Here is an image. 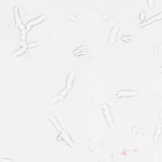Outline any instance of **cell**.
<instances>
[{"instance_id": "cell-1", "label": "cell", "mask_w": 162, "mask_h": 162, "mask_svg": "<svg viewBox=\"0 0 162 162\" xmlns=\"http://www.w3.org/2000/svg\"><path fill=\"white\" fill-rule=\"evenodd\" d=\"M102 114L108 124L110 129L111 130H115L116 129L115 124L114 122L112 109H110V106L106 103L102 104Z\"/></svg>"}, {"instance_id": "cell-2", "label": "cell", "mask_w": 162, "mask_h": 162, "mask_svg": "<svg viewBox=\"0 0 162 162\" xmlns=\"http://www.w3.org/2000/svg\"><path fill=\"white\" fill-rule=\"evenodd\" d=\"M69 90H68L67 89H62V91H60V92H59L56 95L54 96L51 99V103L52 104H55L57 103L58 102L63 100L69 94Z\"/></svg>"}, {"instance_id": "cell-3", "label": "cell", "mask_w": 162, "mask_h": 162, "mask_svg": "<svg viewBox=\"0 0 162 162\" xmlns=\"http://www.w3.org/2000/svg\"><path fill=\"white\" fill-rule=\"evenodd\" d=\"M137 94V91L134 90H120L115 93V97L117 98L122 97H133Z\"/></svg>"}, {"instance_id": "cell-4", "label": "cell", "mask_w": 162, "mask_h": 162, "mask_svg": "<svg viewBox=\"0 0 162 162\" xmlns=\"http://www.w3.org/2000/svg\"><path fill=\"white\" fill-rule=\"evenodd\" d=\"M119 27L117 25L114 26L112 28V31L109 36V41H108V43H107L110 46H112L115 43V42L117 38V34L119 32Z\"/></svg>"}, {"instance_id": "cell-5", "label": "cell", "mask_w": 162, "mask_h": 162, "mask_svg": "<svg viewBox=\"0 0 162 162\" xmlns=\"http://www.w3.org/2000/svg\"><path fill=\"white\" fill-rule=\"evenodd\" d=\"M61 134V136H62V138L63 139V140L66 142L70 147L73 148H75V144L74 143V142L73 141V140L71 139L70 137V134L68 133V132L64 129L63 131L60 133Z\"/></svg>"}, {"instance_id": "cell-6", "label": "cell", "mask_w": 162, "mask_h": 162, "mask_svg": "<svg viewBox=\"0 0 162 162\" xmlns=\"http://www.w3.org/2000/svg\"><path fill=\"white\" fill-rule=\"evenodd\" d=\"M45 15H41L39 17H37L36 19H34L31 21H29L25 27V29L27 31H29L30 29H31V27L35 25H37L38 24H39L40 22H42L44 19H45Z\"/></svg>"}, {"instance_id": "cell-7", "label": "cell", "mask_w": 162, "mask_h": 162, "mask_svg": "<svg viewBox=\"0 0 162 162\" xmlns=\"http://www.w3.org/2000/svg\"><path fill=\"white\" fill-rule=\"evenodd\" d=\"M14 15H15V22L17 25L20 29H25V26L23 25L22 21H21V19L19 15V8L17 7H14Z\"/></svg>"}, {"instance_id": "cell-8", "label": "cell", "mask_w": 162, "mask_h": 162, "mask_svg": "<svg viewBox=\"0 0 162 162\" xmlns=\"http://www.w3.org/2000/svg\"><path fill=\"white\" fill-rule=\"evenodd\" d=\"M75 72H70L67 75V81H66V89L68 90H70L72 87L73 82L75 77Z\"/></svg>"}, {"instance_id": "cell-9", "label": "cell", "mask_w": 162, "mask_h": 162, "mask_svg": "<svg viewBox=\"0 0 162 162\" xmlns=\"http://www.w3.org/2000/svg\"><path fill=\"white\" fill-rule=\"evenodd\" d=\"M161 15H162V13L160 12L159 14L154 15V17H153L149 19L148 20H145V21H143L141 24H139V27H143V26H145V25H148V24H151V23H153V22H155V21H156V20H161Z\"/></svg>"}, {"instance_id": "cell-10", "label": "cell", "mask_w": 162, "mask_h": 162, "mask_svg": "<svg viewBox=\"0 0 162 162\" xmlns=\"http://www.w3.org/2000/svg\"><path fill=\"white\" fill-rule=\"evenodd\" d=\"M49 119H50V120H51L52 124H53V126L55 127L56 129H57L60 133H61V132L63 131L64 129L62 128V126L60 125V124L59 123V122L58 121V120L57 119V118H56L55 116H53V115H51L49 116Z\"/></svg>"}, {"instance_id": "cell-11", "label": "cell", "mask_w": 162, "mask_h": 162, "mask_svg": "<svg viewBox=\"0 0 162 162\" xmlns=\"http://www.w3.org/2000/svg\"><path fill=\"white\" fill-rule=\"evenodd\" d=\"M161 127H162V125H161V123L159 122L158 123V124L156 126V129L155 133H154V137H153V141L155 142H158V141L159 139V136L161 135Z\"/></svg>"}, {"instance_id": "cell-12", "label": "cell", "mask_w": 162, "mask_h": 162, "mask_svg": "<svg viewBox=\"0 0 162 162\" xmlns=\"http://www.w3.org/2000/svg\"><path fill=\"white\" fill-rule=\"evenodd\" d=\"M26 50H27V48L25 47H22L20 48L19 49H18V50L15 51V52H14L12 53V55L13 57H17V56H19L20 55H22V54H23L24 52L26 51Z\"/></svg>"}, {"instance_id": "cell-13", "label": "cell", "mask_w": 162, "mask_h": 162, "mask_svg": "<svg viewBox=\"0 0 162 162\" xmlns=\"http://www.w3.org/2000/svg\"><path fill=\"white\" fill-rule=\"evenodd\" d=\"M132 39H133V37L131 36H124L122 37V39L126 42H129Z\"/></svg>"}, {"instance_id": "cell-14", "label": "cell", "mask_w": 162, "mask_h": 162, "mask_svg": "<svg viewBox=\"0 0 162 162\" xmlns=\"http://www.w3.org/2000/svg\"><path fill=\"white\" fill-rule=\"evenodd\" d=\"M145 17H146V12H141L139 14V19L142 21H144V19H145Z\"/></svg>"}, {"instance_id": "cell-15", "label": "cell", "mask_w": 162, "mask_h": 162, "mask_svg": "<svg viewBox=\"0 0 162 162\" xmlns=\"http://www.w3.org/2000/svg\"><path fill=\"white\" fill-rule=\"evenodd\" d=\"M148 5L150 7H153L154 5V1H151V0H149V1H148Z\"/></svg>"}]
</instances>
